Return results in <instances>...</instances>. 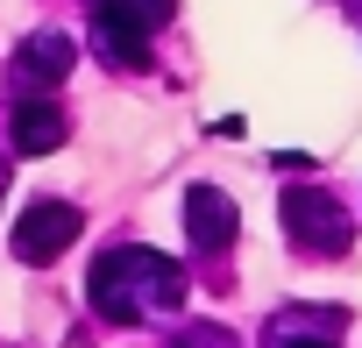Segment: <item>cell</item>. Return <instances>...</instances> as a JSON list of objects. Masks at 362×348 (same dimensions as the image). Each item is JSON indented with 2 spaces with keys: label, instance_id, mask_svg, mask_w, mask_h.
Returning a JSON list of instances; mask_svg holds the SVG:
<instances>
[{
  "label": "cell",
  "instance_id": "obj_1",
  "mask_svg": "<svg viewBox=\"0 0 362 348\" xmlns=\"http://www.w3.org/2000/svg\"><path fill=\"white\" fill-rule=\"evenodd\" d=\"M86 298L107 327H149L163 313L185 306V263H170L142 242H121V249H100L93 256V277H86Z\"/></svg>",
  "mask_w": 362,
  "mask_h": 348
},
{
  "label": "cell",
  "instance_id": "obj_2",
  "mask_svg": "<svg viewBox=\"0 0 362 348\" xmlns=\"http://www.w3.org/2000/svg\"><path fill=\"white\" fill-rule=\"evenodd\" d=\"M277 214H284V235L305 256H348V242H355V221H348V207L327 185H284Z\"/></svg>",
  "mask_w": 362,
  "mask_h": 348
},
{
  "label": "cell",
  "instance_id": "obj_3",
  "mask_svg": "<svg viewBox=\"0 0 362 348\" xmlns=\"http://www.w3.org/2000/svg\"><path fill=\"white\" fill-rule=\"evenodd\" d=\"M78 228H86V214H78L71 199H29L22 221H15V235H8V249H15V263L43 270V263H57V256L78 242Z\"/></svg>",
  "mask_w": 362,
  "mask_h": 348
},
{
  "label": "cell",
  "instance_id": "obj_4",
  "mask_svg": "<svg viewBox=\"0 0 362 348\" xmlns=\"http://www.w3.org/2000/svg\"><path fill=\"white\" fill-rule=\"evenodd\" d=\"M71 64H78V43H71L64 29H36V36H22V50L8 57V79H15V100H36V93H57V86L71 79Z\"/></svg>",
  "mask_w": 362,
  "mask_h": 348
},
{
  "label": "cell",
  "instance_id": "obj_5",
  "mask_svg": "<svg viewBox=\"0 0 362 348\" xmlns=\"http://www.w3.org/2000/svg\"><path fill=\"white\" fill-rule=\"evenodd\" d=\"M235 235H242L235 199H228L221 185H185V242H192L199 256H228Z\"/></svg>",
  "mask_w": 362,
  "mask_h": 348
},
{
  "label": "cell",
  "instance_id": "obj_6",
  "mask_svg": "<svg viewBox=\"0 0 362 348\" xmlns=\"http://www.w3.org/2000/svg\"><path fill=\"white\" fill-rule=\"evenodd\" d=\"M64 135H71V121H64V107L50 93L15 100V114H8V149L15 156H50V149H64Z\"/></svg>",
  "mask_w": 362,
  "mask_h": 348
},
{
  "label": "cell",
  "instance_id": "obj_7",
  "mask_svg": "<svg viewBox=\"0 0 362 348\" xmlns=\"http://www.w3.org/2000/svg\"><path fill=\"white\" fill-rule=\"evenodd\" d=\"M341 327H348V313H334V306H284L263 327V348H334Z\"/></svg>",
  "mask_w": 362,
  "mask_h": 348
},
{
  "label": "cell",
  "instance_id": "obj_8",
  "mask_svg": "<svg viewBox=\"0 0 362 348\" xmlns=\"http://www.w3.org/2000/svg\"><path fill=\"white\" fill-rule=\"evenodd\" d=\"M93 8H114V15H128V22H142L149 36L170 22V8H177V0H93Z\"/></svg>",
  "mask_w": 362,
  "mask_h": 348
},
{
  "label": "cell",
  "instance_id": "obj_9",
  "mask_svg": "<svg viewBox=\"0 0 362 348\" xmlns=\"http://www.w3.org/2000/svg\"><path fill=\"white\" fill-rule=\"evenodd\" d=\"M170 348H235V334H228V327H214V320H199V327H185V334H177Z\"/></svg>",
  "mask_w": 362,
  "mask_h": 348
},
{
  "label": "cell",
  "instance_id": "obj_10",
  "mask_svg": "<svg viewBox=\"0 0 362 348\" xmlns=\"http://www.w3.org/2000/svg\"><path fill=\"white\" fill-rule=\"evenodd\" d=\"M0 199H8V156H0Z\"/></svg>",
  "mask_w": 362,
  "mask_h": 348
},
{
  "label": "cell",
  "instance_id": "obj_11",
  "mask_svg": "<svg viewBox=\"0 0 362 348\" xmlns=\"http://www.w3.org/2000/svg\"><path fill=\"white\" fill-rule=\"evenodd\" d=\"M355 22H362V0H355Z\"/></svg>",
  "mask_w": 362,
  "mask_h": 348
}]
</instances>
